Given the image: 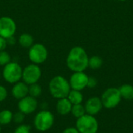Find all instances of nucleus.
Here are the masks:
<instances>
[{"mask_svg":"<svg viewBox=\"0 0 133 133\" xmlns=\"http://www.w3.org/2000/svg\"><path fill=\"white\" fill-rule=\"evenodd\" d=\"M18 41L19 45L24 48H30L34 44V40L33 36L28 33L21 34L19 37Z\"/></svg>","mask_w":133,"mask_h":133,"instance_id":"nucleus-15","label":"nucleus"},{"mask_svg":"<svg viewBox=\"0 0 133 133\" xmlns=\"http://www.w3.org/2000/svg\"><path fill=\"white\" fill-rule=\"evenodd\" d=\"M10 62H11L10 55L5 50L1 51H0V66H5Z\"/></svg>","mask_w":133,"mask_h":133,"instance_id":"nucleus-22","label":"nucleus"},{"mask_svg":"<svg viewBox=\"0 0 133 133\" xmlns=\"http://www.w3.org/2000/svg\"><path fill=\"white\" fill-rule=\"evenodd\" d=\"M89 76L84 72H75L69 80L71 89L81 91L87 87Z\"/></svg>","mask_w":133,"mask_h":133,"instance_id":"nucleus-11","label":"nucleus"},{"mask_svg":"<svg viewBox=\"0 0 133 133\" xmlns=\"http://www.w3.org/2000/svg\"><path fill=\"white\" fill-rule=\"evenodd\" d=\"M34 127L36 130L44 132L52 128L55 123L54 114L46 109L41 110L36 114L34 118Z\"/></svg>","mask_w":133,"mask_h":133,"instance_id":"nucleus-3","label":"nucleus"},{"mask_svg":"<svg viewBox=\"0 0 133 133\" xmlns=\"http://www.w3.org/2000/svg\"><path fill=\"white\" fill-rule=\"evenodd\" d=\"M71 113L76 118H81L82 116H83L84 115L87 114L86 113V110H85V107L82 104L72 105V110H71Z\"/></svg>","mask_w":133,"mask_h":133,"instance_id":"nucleus-20","label":"nucleus"},{"mask_svg":"<svg viewBox=\"0 0 133 133\" xmlns=\"http://www.w3.org/2000/svg\"><path fill=\"white\" fill-rule=\"evenodd\" d=\"M89 58L86 51L79 46L72 48L66 58L67 67L75 72H84L88 67Z\"/></svg>","mask_w":133,"mask_h":133,"instance_id":"nucleus-1","label":"nucleus"},{"mask_svg":"<svg viewBox=\"0 0 133 133\" xmlns=\"http://www.w3.org/2000/svg\"><path fill=\"white\" fill-rule=\"evenodd\" d=\"M48 56V51L47 48L41 44L36 43L34 44L28 51V58L30 61L37 65H41L44 63Z\"/></svg>","mask_w":133,"mask_h":133,"instance_id":"nucleus-7","label":"nucleus"},{"mask_svg":"<svg viewBox=\"0 0 133 133\" xmlns=\"http://www.w3.org/2000/svg\"><path fill=\"white\" fill-rule=\"evenodd\" d=\"M84 107L87 114L94 116L101 111L103 104L101 98L97 97H92L86 101Z\"/></svg>","mask_w":133,"mask_h":133,"instance_id":"nucleus-12","label":"nucleus"},{"mask_svg":"<svg viewBox=\"0 0 133 133\" xmlns=\"http://www.w3.org/2000/svg\"><path fill=\"white\" fill-rule=\"evenodd\" d=\"M0 77H1V72H0Z\"/></svg>","mask_w":133,"mask_h":133,"instance_id":"nucleus-32","label":"nucleus"},{"mask_svg":"<svg viewBox=\"0 0 133 133\" xmlns=\"http://www.w3.org/2000/svg\"><path fill=\"white\" fill-rule=\"evenodd\" d=\"M25 117H26V115H24L23 113H22L21 111H19L13 114L12 122H14L15 123H16L18 125L23 124V121L25 120Z\"/></svg>","mask_w":133,"mask_h":133,"instance_id":"nucleus-24","label":"nucleus"},{"mask_svg":"<svg viewBox=\"0 0 133 133\" xmlns=\"http://www.w3.org/2000/svg\"><path fill=\"white\" fill-rule=\"evenodd\" d=\"M8 133H12V132H8Z\"/></svg>","mask_w":133,"mask_h":133,"instance_id":"nucleus-33","label":"nucleus"},{"mask_svg":"<svg viewBox=\"0 0 133 133\" xmlns=\"http://www.w3.org/2000/svg\"><path fill=\"white\" fill-rule=\"evenodd\" d=\"M41 94H42V88H41V85L38 84V83L29 85L28 95H30L34 98H37L41 95Z\"/></svg>","mask_w":133,"mask_h":133,"instance_id":"nucleus-19","label":"nucleus"},{"mask_svg":"<svg viewBox=\"0 0 133 133\" xmlns=\"http://www.w3.org/2000/svg\"><path fill=\"white\" fill-rule=\"evenodd\" d=\"M28 90L29 85L20 80L13 84L11 90V94L15 99L19 101L28 95Z\"/></svg>","mask_w":133,"mask_h":133,"instance_id":"nucleus-13","label":"nucleus"},{"mask_svg":"<svg viewBox=\"0 0 133 133\" xmlns=\"http://www.w3.org/2000/svg\"><path fill=\"white\" fill-rule=\"evenodd\" d=\"M62 133H79L76 127H68L65 129Z\"/></svg>","mask_w":133,"mask_h":133,"instance_id":"nucleus-28","label":"nucleus"},{"mask_svg":"<svg viewBox=\"0 0 133 133\" xmlns=\"http://www.w3.org/2000/svg\"><path fill=\"white\" fill-rule=\"evenodd\" d=\"M72 104L67 97L58 99L56 103V111L60 115L65 116L71 113Z\"/></svg>","mask_w":133,"mask_h":133,"instance_id":"nucleus-14","label":"nucleus"},{"mask_svg":"<svg viewBox=\"0 0 133 133\" xmlns=\"http://www.w3.org/2000/svg\"><path fill=\"white\" fill-rule=\"evenodd\" d=\"M101 100L103 107L108 109H112L120 104L122 101V96L118 88L110 87L102 94Z\"/></svg>","mask_w":133,"mask_h":133,"instance_id":"nucleus-6","label":"nucleus"},{"mask_svg":"<svg viewBox=\"0 0 133 133\" xmlns=\"http://www.w3.org/2000/svg\"><path fill=\"white\" fill-rule=\"evenodd\" d=\"M103 64V60L101 57L94 55L90 58H89L88 62V66L90 67L92 69H98L101 67Z\"/></svg>","mask_w":133,"mask_h":133,"instance_id":"nucleus-21","label":"nucleus"},{"mask_svg":"<svg viewBox=\"0 0 133 133\" xmlns=\"http://www.w3.org/2000/svg\"><path fill=\"white\" fill-rule=\"evenodd\" d=\"M118 1H122V2H125V1H127V0H118Z\"/></svg>","mask_w":133,"mask_h":133,"instance_id":"nucleus-30","label":"nucleus"},{"mask_svg":"<svg viewBox=\"0 0 133 133\" xmlns=\"http://www.w3.org/2000/svg\"><path fill=\"white\" fill-rule=\"evenodd\" d=\"M7 46H8V44H7L6 39H5L2 37H0V51L5 50Z\"/></svg>","mask_w":133,"mask_h":133,"instance_id":"nucleus-27","label":"nucleus"},{"mask_svg":"<svg viewBox=\"0 0 133 133\" xmlns=\"http://www.w3.org/2000/svg\"><path fill=\"white\" fill-rule=\"evenodd\" d=\"M6 41H7V44L9 45H14L16 42V38L14 37V36L11 37H9L8 39H6Z\"/></svg>","mask_w":133,"mask_h":133,"instance_id":"nucleus-29","label":"nucleus"},{"mask_svg":"<svg viewBox=\"0 0 133 133\" xmlns=\"http://www.w3.org/2000/svg\"><path fill=\"white\" fill-rule=\"evenodd\" d=\"M18 110L24 115H30L36 111L38 108V102L37 98H34L30 95L19 100L17 104Z\"/></svg>","mask_w":133,"mask_h":133,"instance_id":"nucleus-10","label":"nucleus"},{"mask_svg":"<svg viewBox=\"0 0 133 133\" xmlns=\"http://www.w3.org/2000/svg\"><path fill=\"white\" fill-rule=\"evenodd\" d=\"M23 68L16 62H10L2 69V77L5 82L10 84H14L22 79Z\"/></svg>","mask_w":133,"mask_h":133,"instance_id":"nucleus-4","label":"nucleus"},{"mask_svg":"<svg viewBox=\"0 0 133 133\" xmlns=\"http://www.w3.org/2000/svg\"><path fill=\"white\" fill-rule=\"evenodd\" d=\"M31 127L26 124L19 125L12 133H30Z\"/></svg>","mask_w":133,"mask_h":133,"instance_id":"nucleus-23","label":"nucleus"},{"mask_svg":"<svg viewBox=\"0 0 133 133\" xmlns=\"http://www.w3.org/2000/svg\"><path fill=\"white\" fill-rule=\"evenodd\" d=\"M48 90L53 98L58 100L68 97L71 90V87L69 80L64 76H55L48 83Z\"/></svg>","mask_w":133,"mask_h":133,"instance_id":"nucleus-2","label":"nucleus"},{"mask_svg":"<svg viewBox=\"0 0 133 133\" xmlns=\"http://www.w3.org/2000/svg\"><path fill=\"white\" fill-rule=\"evenodd\" d=\"M41 74L42 72L39 65L31 63L23 69L22 81L27 85L38 83L41 77Z\"/></svg>","mask_w":133,"mask_h":133,"instance_id":"nucleus-8","label":"nucleus"},{"mask_svg":"<svg viewBox=\"0 0 133 133\" xmlns=\"http://www.w3.org/2000/svg\"><path fill=\"white\" fill-rule=\"evenodd\" d=\"M76 128L79 133H97L99 129V124L94 115L88 114L77 118Z\"/></svg>","mask_w":133,"mask_h":133,"instance_id":"nucleus-5","label":"nucleus"},{"mask_svg":"<svg viewBox=\"0 0 133 133\" xmlns=\"http://www.w3.org/2000/svg\"><path fill=\"white\" fill-rule=\"evenodd\" d=\"M13 113L10 110L4 109L0 111V125H7L12 122Z\"/></svg>","mask_w":133,"mask_h":133,"instance_id":"nucleus-18","label":"nucleus"},{"mask_svg":"<svg viewBox=\"0 0 133 133\" xmlns=\"http://www.w3.org/2000/svg\"><path fill=\"white\" fill-rule=\"evenodd\" d=\"M7 97H8L7 89L4 86L0 85V102H3L4 101H5Z\"/></svg>","mask_w":133,"mask_h":133,"instance_id":"nucleus-25","label":"nucleus"},{"mask_svg":"<svg viewBox=\"0 0 133 133\" xmlns=\"http://www.w3.org/2000/svg\"><path fill=\"white\" fill-rule=\"evenodd\" d=\"M16 31V24L9 16L0 17V37L8 39L14 36Z\"/></svg>","mask_w":133,"mask_h":133,"instance_id":"nucleus-9","label":"nucleus"},{"mask_svg":"<svg viewBox=\"0 0 133 133\" xmlns=\"http://www.w3.org/2000/svg\"><path fill=\"white\" fill-rule=\"evenodd\" d=\"M97 85V80L95 77L90 76L88 78V82H87V87L89 88H94Z\"/></svg>","mask_w":133,"mask_h":133,"instance_id":"nucleus-26","label":"nucleus"},{"mask_svg":"<svg viewBox=\"0 0 133 133\" xmlns=\"http://www.w3.org/2000/svg\"><path fill=\"white\" fill-rule=\"evenodd\" d=\"M67 98L72 103V105L79 104H82V102L83 101V95L81 93V91L71 89Z\"/></svg>","mask_w":133,"mask_h":133,"instance_id":"nucleus-16","label":"nucleus"},{"mask_svg":"<svg viewBox=\"0 0 133 133\" xmlns=\"http://www.w3.org/2000/svg\"><path fill=\"white\" fill-rule=\"evenodd\" d=\"M122 98L131 101L133 100V86L130 84H124L118 88Z\"/></svg>","mask_w":133,"mask_h":133,"instance_id":"nucleus-17","label":"nucleus"},{"mask_svg":"<svg viewBox=\"0 0 133 133\" xmlns=\"http://www.w3.org/2000/svg\"><path fill=\"white\" fill-rule=\"evenodd\" d=\"M2 132V129H1V125H0V133Z\"/></svg>","mask_w":133,"mask_h":133,"instance_id":"nucleus-31","label":"nucleus"}]
</instances>
